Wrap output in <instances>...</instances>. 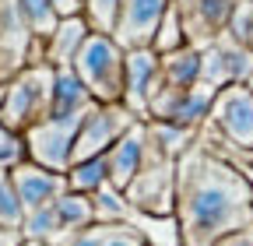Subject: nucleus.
Returning <instances> with one entry per match:
<instances>
[{
	"instance_id": "obj_5",
	"label": "nucleus",
	"mask_w": 253,
	"mask_h": 246,
	"mask_svg": "<svg viewBox=\"0 0 253 246\" xmlns=\"http://www.w3.org/2000/svg\"><path fill=\"white\" fill-rule=\"evenodd\" d=\"M204 127L221 137L229 148L253 155V88L250 84H225L218 88Z\"/></svg>"
},
{
	"instance_id": "obj_21",
	"label": "nucleus",
	"mask_w": 253,
	"mask_h": 246,
	"mask_svg": "<svg viewBox=\"0 0 253 246\" xmlns=\"http://www.w3.org/2000/svg\"><path fill=\"white\" fill-rule=\"evenodd\" d=\"M67 187L74 190V194H99L102 187H109V162H106V155H95V159H81V162H74L67 172Z\"/></svg>"
},
{
	"instance_id": "obj_32",
	"label": "nucleus",
	"mask_w": 253,
	"mask_h": 246,
	"mask_svg": "<svg viewBox=\"0 0 253 246\" xmlns=\"http://www.w3.org/2000/svg\"><path fill=\"white\" fill-rule=\"evenodd\" d=\"M53 4V11L60 14V18H78V14H84V0H49Z\"/></svg>"
},
{
	"instance_id": "obj_34",
	"label": "nucleus",
	"mask_w": 253,
	"mask_h": 246,
	"mask_svg": "<svg viewBox=\"0 0 253 246\" xmlns=\"http://www.w3.org/2000/svg\"><path fill=\"white\" fill-rule=\"evenodd\" d=\"M21 246H42V243H21Z\"/></svg>"
},
{
	"instance_id": "obj_10",
	"label": "nucleus",
	"mask_w": 253,
	"mask_h": 246,
	"mask_svg": "<svg viewBox=\"0 0 253 246\" xmlns=\"http://www.w3.org/2000/svg\"><path fill=\"white\" fill-rule=\"evenodd\" d=\"M162 88V56L151 46L126 49V84H123V106L141 123H148V106L155 91Z\"/></svg>"
},
{
	"instance_id": "obj_26",
	"label": "nucleus",
	"mask_w": 253,
	"mask_h": 246,
	"mask_svg": "<svg viewBox=\"0 0 253 246\" xmlns=\"http://www.w3.org/2000/svg\"><path fill=\"white\" fill-rule=\"evenodd\" d=\"M120 7L123 0H84V18L91 25V32H116V21H120Z\"/></svg>"
},
{
	"instance_id": "obj_27",
	"label": "nucleus",
	"mask_w": 253,
	"mask_h": 246,
	"mask_svg": "<svg viewBox=\"0 0 253 246\" xmlns=\"http://www.w3.org/2000/svg\"><path fill=\"white\" fill-rule=\"evenodd\" d=\"M21 222H25V207L11 187V176L7 169H0V229H18L21 232Z\"/></svg>"
},
{
	"instance_id": "obj_15",
	"label": "nucleus",
	"mask_w": 253,
	"mask_h": 246,
	"mask_svg": "<svg viewBox=\"0 0 253 246\" xmlns=\"http://www.w3.org/2000/svg\"><path fill=\"white\" fill-rule=\"evenodd\" d=\"M148 148H151V141H148V123H134L130 130H126L109 151H106V162H109V187L113 190H126L134 183V176L144 169V162H148Z\"/></svg>"
},
{
	"instance_id": "obj_22",
	"label": "nucleus",
	"mask_w": 253,
	"mask_h": 246,
	"mask_svg": "<svg viewBox=\"0 0 253 246\" xmlns=\"http://www.w3.org/2000/svg\"><path fill=\"white\" fill-rule=\"evenodd\" d=\"M95 204V225H130L134 222V211L126 204V197L113 187H102L99 194H91Z\"/></svg>"
},
{
	"instance_id": "obj_24",
	"label": "nucleus",
	"mask_w": 253,
	"mask_h": 246,
	"mask_svg": "<svg viewBox=\"0 0 253 246\" xmlns=\"http://www.w3.org/2000/svg\"><path fill=\"white\" fill-rule=\"evenodd\" d=\"M183 46H190V42H186V28H183L179 7H176V0H172V7L166 11L162 25H158V32H155V39H151V49H155L158 56H166V53L183 49Z\"/></svg>"
},
{
	"instance_id": "obj_13",
	"label": "nucleus",
	"mask_w": 253,
	"mask_h": 246,
	"mask_svg": "<svg viewBox=\"0 0 253 246\" xmlns=\"http://www.w3.org/2000/svg\"><path fill=\"white\" fill-rule=\"evenodd\" d=\"M7 176H11V187H14V194H18V201H21L25 211H36V207L56 204L63 194L71 190V187H67V176H63V172L42 169V165L28 162V159H21L18 165H11Z\"/></svg>"
},
{
	"instance_id": "obj_33",
	"label": "nucleus",
	"mask_w": 253,
	"mask_h": 246,
	"mask_svg": "<svg viewBox=\"0 0 253 246\" xmlns=\"http://www.w3.org/2000/svg\"><path fill=\"white\" fill-rule=\"evenodd\" d=\"M214 246H253V225H250V229H239V232H229V236H221Z\"/></svg>"
},
{
	"instance_id": "obj_19",
	"label": "nucleus",
	"mask_w": 253,
	"mask_h": 246,
	"mask_svg": "<svg viewBox=\"0 0 253 246\" xmlns=\"http://www.w3.org/2000/svg\"><path fill=\"white\" fill-rule=\"evenodd\" d=\"M197 134L201 130H190V127H179V123H162V120H148V137L151 144L169 159H183L190 148L197 144Z\"/></svg>"
},
{
	"instance_id": "obj_31",
	"label": "nucleus",
	"mask_w": 253,
	"mask_h": 246,
	"mask_svg": "<svg viewBox=\"0 0 253 246\" xmlns=\"http://www.w3.org/2000/svg\"><path fill=\"white\" fill-rule=\"evenodd\" d=\"M99 236H102V225H91L84 232H71V236H60L46 246H99Z\"/></svg>"
},
{
	"instance_id": "obj_14",
	"label": "nucleus",
	"mask_w": 253,
	"mask_h": 246,
	"mask_svg": "<svg viewBox=\"0 0 253 246\" xmlns=\"http://www.w3.org/2000/svg\"><path fill=\"white\" fill-rule=\"evenodd\" d=\"M169 7H172V0H123L113 39L123 49L151 46V39H155V32H158V25H162Z\"/></svg>"
},
{
	"instance_id": "obj_6",
	"label": "nucleus",
	"mask_w": 253,
	"mask_h": 246,
	"mask_svg": "<svg viewBox=\"0 0 253 246\" xmlns=\"http://www.w3.org/2000/svg\"><path fill=\"white\" fill-rule=\"evenodd\" d=\"M84 116H46L36 127H28L21 134L25 159L42 165V169H53V172H67L71 159H74V137L81 130Z\"/></svg>"
},
{
	"instance_id": "obj_7",
	"label": "nucleus",
	"mask_w": 253,
	"mask_h": 246,
	"mask_svg": "<svg viewBox=\"0 0 253 246\" xmlns=\"http://www.w3.org/2000/svg\"><path fill=\"white\" fill-rule=\"evenodd\" d=\"M28 64H46L42 39L32 36L18 0H0V84H7Z\"/></svg>"
},
{
	"instance_id": "obj_8",
	"label": "nucleus",
	"mask_w": 253,
	"mask_h": 246,
	"mask_svg": "<svg viewBox=\"0 0 253 246\" xmlns=\"http://www.w3.org/2000/svg\"><path fill=\"white\" fill-rule=\"evenodd\" d=\"M137 123V116L126 109L123 102H113V106H95L84 120H81V130L74 137V162L81 159H95V155H106V151L130 130Z\"/></svg>"
},
{
	"instance_id": "obj_4",
	"label": "nucleus",
	"mask_w": 253,
	"mask_h": 246,
	"mask_svg": "<svg viewBox=\"0 0 253 246\" xmlns=\"http://www.w3.org/2000/svg\"><path fill=\"white\" fill-rule=\"evenodd\" d=\"M151 141V137H148ZM134 214L148 218H172L176 214V159L162 155L155 144L148 148V162L134 176V183L123 190Z\"/></svg>"
},
{
	"instance_id": "obj_28",
	"label": "nucleus",
	"mask_w": 253,
	"mask_h": 246,
	"mask_svg": "<svg viewBox=\"0 0 253 246\" xmlns=\"http://www.w3.org/2000/svg\"><path fill=\"white\" fill-rule=\"evenodd\" d=\"M229 36L253 53V0H239L236 4L232 21H229Z\"/></svg>"
},
{
	"instance_id": "obj_25",
	"label": "nucleus",
	"mask_w": 253,
	"mask_h": 246,
	"mask_svg": "<svg viewBox=\"0 0 253 246\" xmlns=\"http://www.w3.org/2000/svg\"><path fill=\"white\" fill-rule=\"evenodd\" d=\"M18 7H21V14H25V21H28V28H32V36H36V39L46 42L56 32L60 14L53 11L49 0H18Z\"/></svg>"
},
{
	"instance_id": "obj_23",
	"label": "nucleus",
	"mask_w": 253,
	"mask_h": 246,
	"mask_svg": "<svg viewBox=\"0 0 253 246\" xmlns=\"http://www.w3.org/2000/svg\"><path fill=\"white\" fill-rule=\"evenodd\" d=\"M21 239L25 243H53L60 239V218H56V204L36 207V211H25V222H21Z\"/></svg>"
},
{
	"instance_id": "obj_18",
	"label": "nucleus",
	"mask_w": 253,
	"mask_h": 246,
	"mask_svg": "<svg viewBox=\"0 0 253 246\" xmlns=\"http://www.w3.org/2000/svg\"><path fill=\"white\" fill-rule=\"evenodd\" d=\"M201 67H204V49L183 46L176 53L162 56V84L169 88H194L201 84Z\"/></svg>"
},
{
	"instance_id": "obj_9",
	"label": "nucleus",
	"mask_w": 253,
	"mask_h": 246,
	"mask_svg": "<svg viewBox=\"0 0 253 246\" xmlns=\"http://www.w3.org/2000/svg\"><path fill=\"white\" fill-rule=\"evenodd\" d=\"M218 91L208 84H194V88H169L162 84L155 91V99L148 106V120H162V123H179V127L201 130L208 123L211 102Z\"/></svg>"
},
{
	"instance_id": "obj_29",
	"label": "nucleus",
	"mask_w": 253,
	"mask_h": 246,
	"mask_svg": "<svg viewBox=\"0 0 253 246\" xmlns=\"http://www.w3.org/2000/svg\"><path fill=\"white\" fill-rule=\"evenodd\" d=\"M99 246H151L148 236L141 229L130 225H102V236H99Z\"/></svg>"
},
{
	"instance_id": "obj_11",
	"label": "nucleus",
	"mask_w": 253,
	"mask_h": 246,
	"mask_svg": "<svg viewBox=\"0 0 253 246\" xmlns=\"http://www.w3.org/2000/svg\"><path fill=\"white\" fill-rule=\"evenodd\" d=\"M239 0H176L183 28H186V42L208 49L229 32V21Z\"/></svg>"
},
{
	"instance_id": "obj_17",
	"label": "nucleus",
	"mask_w": 253,
	"mask_h": 246,
	"mask_svg": "<svg viewBox=\"0 0 253 246\" xmlns=\"http://www.w3.org/2000/svg\"><path fill=\"white\" fill-rule=\"evenodd\" d=\"M95 106L99 102L88 95V88L81 84L74 67H53V106H49V116H84Z\"/></svg>"
},
{
	"instance_id": "obj_12",
	"label": "nucleus",
	"mask_w": 253,
	"mask_h": 246,
	"mask_svg": "<svg viewBox=\"0 0 253 246\" xmlns=\"http://www.w3.org/2000/svg\"><path fill=\"white\" fill-rule=\"evenodd\" d=\"M253 78V53L239 46L229 32L218 42L204 49V67H201V84L208 88H225V84H246Z\"/></svg>"
},
{
	"instance_id": "obj_2",
	"label": "nucleus",
	"mask_w": 253,
	"mask_h": 246,
	"mask_svg": "<svg viewBox=\"0 0 253 246\" xmlns=\"http://www.w3.org/2000/svg\"><path fill=\"white\" fill-rule=\"evenodd\" d=\"M53 106V67L49 64H28L7 84H0V123L11 134H25L39 120L49 116Z\"/></svg>"
},
{
	"instance_id": "obj_3",
	"label": "nucleus",
	"mask_w": 253,
	"mask_h": 246,
	"mask_svg": "<svg viewBox=\"0 0 253 246\" xmlns=\"http://www.w3.org/2000/svg\"><path fill=\"white\" fill-rule=\"evenodd\" d=\"M74 74L88 88V95L99 106L123 102V84H126V49L106 36V32H91L74 56Z\"/></svg>"
},
{
	"instance_id": "obj_16",
	"label": "nucleus",
	"mask_w": 253,
	"mask_h": 246,
	"mask_svg": "<svg viewBox=\"0 0 253 246\" xmlns=\"http://www.w3.org/2000/svg\"><path fill=\"white\" fill-rule=\"evenodd\" d=\"M88 36H91V25H88L84 14H78V18H60L56 32L42 42V60H46L49 67H71Z\"/></svg>"
},
{
	"instance_id": "obj_20",
	"label": "nucleus",
	"mask_w": 253,
	"mask_h": 246,
	"mask_svg": "<svg viewBox=\"0 0 253 246\" xmlns=\"http://www.w3.org/2000/svg\"><path fill=\"white\" fill-rule=\"evenodd\" d=\"M56 218H60V236H71V232H84L95 225V204L88 194H74L67 190L56 201Z\"/></svg>"
},
{
	"instance_id": "obj_35",
	"label": "nucleus",
	"mask_w": 253,
	"mask_h": 246,
	"mask_svg": "<svg viewBox=\"0 0 253 246\" xmlns=\"http://www.w3.org/2000/svg\"><path fill=\"white\" fill-rule=\"evenodd\" d=\"M246 84H250V88H253V78H250V81H246Z\"/></svg>"
},
{
	"instance_id": "obj_1",
	"label": "nucleus",
	"mask_w": 253,
	"mask_h": 246,
	"mask_svg": "<svg viewBox=\"0 0 253 246\" xmlns=\"http://www.w3.org/2000/svg\"><path fill=\"white\" fill-rule=\"evenodd\" d=\"M176 239L214 246L221 236L253 225V183L208 144H194L176 162Z\"/></svg>"
},
{
	"instance_id": "obj_30",
	"label": "nucleus",
	"mask_w": 253,
	"mask_h": 246,
	"mask_svg": "<svg viewBox=\"0 0 253 246\" xmlns=\"http://www.w3.org/2000/svg\"><path fill=\"white\" fill-rule=\"evenodd\" d=\"M25 159V144L18 134H11L4 123H0V169H11Z\"/></svg>"
}]
</instances>
